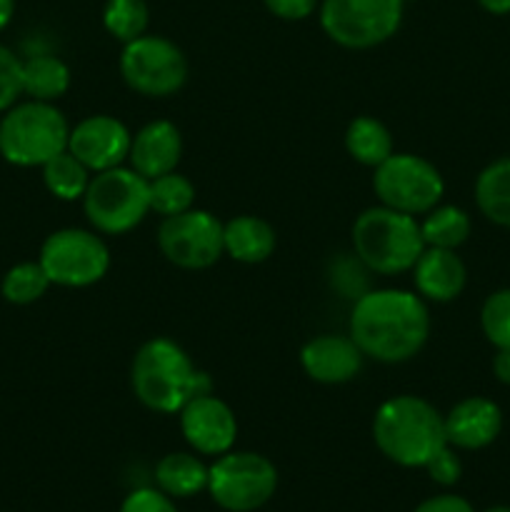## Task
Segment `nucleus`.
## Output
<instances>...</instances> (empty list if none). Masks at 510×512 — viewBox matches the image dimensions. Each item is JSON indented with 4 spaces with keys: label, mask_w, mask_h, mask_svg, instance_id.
I'll list each match as a JSON object with an SVG mask.
<instances>
[{
    "label": "nucleus",
    "mask_w": 510,
    "mask_h": 512,
    "mask_svg": "<svg viewBox=\"0 0 510 512\" xmlns=\"http://www.w3.org/2000/svg\"><path fill=\"white\" fill-rule=\"evenodd\" d=\"M470 215L458 205H435L420 220L425 248L458 250L470 238Z\"/></svg>",
    "instance_id": "b1692460"
},
{
    "label": "nucleus",
    "mask_w": 510,
    "mask_h": 512,
    "mask_svg": "<svg viewBox=\"0 0 510 512\" xmlns=\"http://www.w3.org/2000/svg\"><path fill=\"white\" fill-rule=\"evenodd\" d=\"M120 75L138 95L168 98L188 80V58L173 40L145 33L123 45Z\"/></svg>",
    "instance_id": "6e6552de"
},
{
    "label": "nucleus",
    "mask_w": 510,
    "mask_h": 512,
    "mask_svg": "<svg viewBox=\"0 0 510 512\" xmlns=\"http://www.w3.org/2000/svg\"><path fill=\"white\" fill-rule=\"evenodd\" d=\"M130 143L133 133L123 120L113 115H88L70 128L68 150L95 175L128 163Z\"/></svg>",
    "instance_id": "ddd939ff"
},
{
    "label": "nucleus",
    "mask_w": 510,
    "mask_h": 512,
    "mask_svg": "<svg viewBox=\"0 0 510 512\" xmlns=\"http://www.w3.org/2000/svg\"><path fill=\"white\" fill-rule=\"evenodd\" d=\"M38 263L53 285L88 288L108 275L110 250L95 230L63 228L43 240Z\"/></svg>",
    "instance_id": "1a4fd4ad"
},
{
    "label": "nucleus",
    "mask_w": 510,
    "mask_h": 512,
    "mask_svg": "<svg viewBox=\"0 0 510 512\" xmlns=\"http://www.w3.org/2000/svg\"><path fill=\"white\" fill-rule=\"evenodd\" d=\"M50 278L45 275L43 265L38 260H28V263H18L5 273L0 293L8 303L13 305H30L35 300L43 298L50 288Z\"/></svg>",
    "instance_id": "cd10ccee"
},
{
    "label": "nucleus",
    "mask_w": 510,
    "mask_h": 512,
    "mask_svg": "<svg viewBox=\"0 0 510 512\" xmlns=\"http://www.w3.org/2000/svg\"><path fill=\"white\" fill-rule=\"evenodd\" d=\"M90 178H93V173L70 150H63V153H58L43 165L45 188L53 198L65 200V203L83 200Z\"/></svg>",
    "instance_id": "393cba45"
},
{
    "label": "nucleus",
    "mask_w": 510,
    "mask_h": 512,
    "mask_svg": "<svg viewBox=\"0 0 510 512\" xmlns=\"http://www.w3.org/2000/svg\"><path fill=\"white\" fill-rule=\"evenodd\" d=\"M210 468L190 453H168L155 468V483L170 498H193L208 490Z\"/></svg>",
    "instance_id": "aec40b11"
},
{
    "label": "nucleus",
    "mask_w": 510,
    "mask_h": 512,
    "mask_svg": "<svg viewBox=\"0 0 510 512\" xmlns=\"http://www.w3.org/2000/svg\"><path fill=\"white\" fill-rule=\"evenodd\" d=\"M350 238L360 263L378 275L408 273L425 250L420 220L385 205L363 210Z\"/></svg>",
    "instance_id": "20e7f679"
},
{
    "label": "nucleus",
    "mask_w": 510,
    "mask_h": 512,
    "mask_svg": "<svg viewBox=\"0 0 510 512\" xmlns=\"http://www.w3.org/2000/svg\"><path fill=\"white\" fill-rule=\"evenodd\" d=\"M445 418V438L458 450H483L503 430V410L495 400L473 395L450 408Z\"/></svg>",
    "instance_id": "dca6fc26"
},
{
    "label": "nucleus",
    "mask_w": 510,
    "mask_h": 512,
    "mask_svg": "<svg viewBox=\"0 0 510 512\" xmlns=\"http://www.w3.org/2000/svg\"><path fill=\"white\" fill-rule=\"evenodd\" d=\"M425 470H428L430 480H435L438 485H455L460 480V475H463V463H460V458L455 455L453 445H445V448H440L438 453L433 455V458L425 463Z\"/></svg>",
    "instance_id": "7c9ffc66"
},
{
    "label": "nucleus",
    "mask_w": 510,
    "mask_h": 512,
    "mask_svg": "<svg viewBox=\"0 0 510 512\" xmlns=\"http://www.w3.org/2000/svg\"><path fill=\"white\" fill-rule=\"evenodd\" d=\"M190 208H195L193 180L180 175L178 170H170V173L150 180V213L170 218V215H180Z\"/></svg>",
    "instance_id": "a878e982"
},
{
    "label": "nucleus",
    "mask_w": 510,
    "mask_h": 512,
    "mask_svg": "<svg viewBox=\"0 0 510 512\" xmlns=\"http://www.w3.org/2000/svg\"><path fill=\"white\" fill-rule=\"evenodd\" d=\"M180 430L195 453L223 455L228 453L238 438V420L230 405L218 395L205 393L190 400L180 410Z\"/></svg>",
    "instance_id": "4468645a"
},
{
    "label": "nucleus",
    "mask_w": 510,
    "mask_h": 512,
    "mask_svg": "<svg viewBox=\"0 0 510 512\" xmlns=\"http://www.w3.org/2000/svg\"><path fill=\"white\" fill-rule=\"evenodd\" d=\"M405 0H320V28L340 48L383 45L403 23Z\"/></svg>",
    "instance_id": "0eeeda50"
},
{
    "label": "nucleus",
    "mask_w": 510,
    "mask_h": 512,
    "mask_svg": "<svg viewBox=\"0 0 510 512\" xmlns=\"http://www.w3.org/2000/svg\"><path fill=\"white\" fill-rule=\"evenodd\" d=\"M373 440L393 463L403 468H425V463L448 445L445 418L425 398L395 395L375 410Z\"/></svg>",
    "instance_id": "7ed1b4c3"
},
{
    "label": "nucleus",
    "mask_w": 510,
    "mask_h": 512,
    "mask_svg": "<svg viewBox=\"0 0 510 512\" xmlns=\"http://www.w3.org/2000/svg\"><path fill=\"white\" fill-rule=\"evenodd\" d=\"M180 158H183V135L178 125L170 120H153L133 135L128 165L143 178L153 180L178 168Z\"/></svg>",
    "instance_id": "f3484780"
},
{
    "label": "nucleus",
    "mask_w": 510,
    "mask_h": 512,
    "mask_svg": "<svg viewBox=\"0 0 510 512\" xmlns=\"http://www.w3.org/2000/svg\"><path fill=\"white\" fill-rule=\"evenodd\" d=\"M348 335L360 353L375 363H408L428 343V305L410 290H370L350 310Z\"/></svg>",
    "instance_id": "f257e3e1"
},
{
    "label": "nucleus",
    "mask_w": 510,
    "mask_h": 512,
    "mask_svg": "<svg viewBox=\"0 0 510 512\" xmlns=\"http://www.w3.org/2000/svg\"><path fill=\"white\" fill-rule=\"evenodd\" d=\"M130 385L140 403L160 415H175L193 398L213 393L210 378L195 368L190 355L170 338L140 345L130 365Z\"/></svg>",
    "instance_id": "f03ea898"
},
{
    "label": "nucleus",
    "mask_w": 510,
    "mask_h": 512,
    "mask_svg": "<svg viewBox=\"0 0 510 512\" xmlns=\"http://www.w3.org/2000/svg\"><path fill=\"white\" fill-rule=\"evenodd\" d=\"M480 328L495 350L510 348V288H500L485 298L480 308Z\"/></svg>",
    "instance_id": "c85d7f7f"
},
{
    "label": "nucleus",
    "mask_w": 510,
    "mask_h": 512,
    "mask_svg": "<svg viewBox=\"0 0 510 512\" xmlns=\"http://www.w3.org/2000/svg\"><path fill=\"white\" fill-rule=\"evenodd\" d=\"M70 88V68L58 55L40 53L23 60V95L40 103H55Z\"/></svg>",
    "instance_id": "5701e85b"
},
{
    "label": "nucleus",
    "mask_w": 510,
    "mask_h": 512,
    "mask_svg": "<svg viewBox=\"0 0 510 512\" xmlns=\"http://www.w3.org/2000/svg\"><path fill=\"white\" fill-rule=\"evenodd\" d=\"M275 245H278L275 228L258 215H238L223 223V248L238 263H265L275 253Z\"/></svg>",
    "instance_id": "6ab92c4d"
},
{
    "label": "nucleus",
    "mask_w": 510,
    "mask_h": 512,
    "mask_svg": "<svg viewBox=\"0 0 510 512\" xmlns=\"http://www.w3.org/2000/svg\"><path fill=\"white\" fill-rule=\"evenodd\" d=\"M365 355L350 335L325 333L308 340L300 350V365L315 383L343 385L358 378Z\"/></svg>",
    "instance_id": "2eb2a0df"
},
{
    "label": "nucleus",
    "mask_w": 510,
    "mask_h": 512,
    "mask_svg": "<svg viewBox=\"0 0 510 512\" xmlns=\"http://www.w3.org/2000/svg\"><path fill=\"white\" fill-rule=\"evenodd\" d=\"M493 375L498 383L510 385V348H500L493 358Z\"/></svg>",
    "instance_id": "f704fd0d"
},
{
    "label": "nucleus",
    "mask_w": 510,
    "mask_h": 512,
    "mask_svg": "<svg viewBox=\"0 0 510 512\" xmlns=\"http://www.w3.org/2000/svg\"><path fill=\"white\" fill-rule=\"evenodd\" d=\"M410 273L418 295L430 303H450L468 283V268L460 255L445 248H425Z\"/></svg>",
    "instance_id": "a211bd4d"
},
{
    "label": "nucleus",
    "mask_w": 510,
    "mask_h": 512,
    "mask_svg": "<svg viewBox=\"0 0 510 512\" xmlns=\"http://www.w3.org/2000/svg\"><path fill=\"white\" fill-rule=\"evenodd\" d=\"M150 10L145 0H105L103 25L118 43H130L148 33Z\"/></svg>",
    "instance_id": "bb28decb"
},
{
    "label": "nucleus",
    "mask_w": 510,
    "mask_h": 512,
    "mask_svg": "<svg viewBox=\"0 0 510 512\" xmlns=\"http://www.w3.org/2000/svg\"><path fill=\"white\" fill-rule=\"evenodd\" d=\"M278 488V470L265 455L223 453L210 465L208 493L228 512L263 508Z\"/></svg>",
    "instance_id": "9b49d317"
},
{
    "label": "nucleus",
    "mask_w": 510,
    "mask_h": 512,
    "mask_svg": "<svg viewBox=\"0 0 510 512\" xmlns=\"http://www.w3.org/2000/svg\"><path fill=\"white\" fill-rule=\"evenodd\" d=\"M345 150L355 163L375 170L395 153L393 135H390L388 125L380 123L378 118L360 115V118L350 120L348 130H345Z\"/></svg>",
    "instance_id": "412c9836"
},
{
    "label": "nucleus",
    "mask_w": 510,
    "mask_h": 512,
    "mask_svg": "<svg viewBox=\"0 0 510 512\" xmlns=\"http://www.w3.org/2000/svg\"><path fill=\"white\" fill-rule=\"evenodd\" d=\"M485 512H510L508 505H493V508H488Z\"/></svg>",
    "instance_id": "4c0bfd02"
},
{
    "label": "nucleus",
    "mask_w": 510,
    "mask_h": 512,
    "mask_svg": "<svg viewBox=\"0 0 510 512\" xmlns=\"http://www.w3.org/2000/svg\"><path fill=\"white\" fill-rule=\"evenodd\" d=\"M83 213L95 233H130L150 213V180L130 165L95 173L83 195Z\"/></svg>",
    "instance_id": "423d86ee"
},
{
    "label": "nucleus",
    "mask_w": 510,
    "mask_h": 512,
    "mask_svg": "<svg viewBox=\"0 0 510 512\" xmlns=\"http://www.w3.org/2000/svg\"><path fill=\"white\" fill-rule=\"evenodd\" d=\"M263 5L280 20H305L315 13L320 0H263Z\"/></svg>",
    "instance_id": "473e14b6"
},
{
    "label": "nucleus",
    "mask_w": 510,
    "mask_h": 512,
    "mask_svg": "<svg viewBox=\"0 0 510 512\" xmlns=\"http://www.w3.org/2000/svg\"><path fill=\"white\" fill-rule=\"evenodd\" d=\"M23 95V60L0 45V113L13 108Z\"/></svg>",
    "instance_id": "c756f323"
},
{
    "label": "nucleus",
    "mask_w": 510,
    "mask_h": 512,
    "mask_svg": "<svg viewBox=\"0 0 510 512\" xmlns=\"http://www.w3.org/2000/svg\"><path fill=\"white\" fill-rule=\"evenodd\" d=\"M15 13V0H0V33L8 28V23L13 20Z\"/></svg>",
    "instance_id": "e433bc0d"
},
{
    "label": "nucleus",
    "mask_w": 510,
    "mask_h": 512,
    "mask_svg": "<svg viewBox=\"0 0 510 512\" xmlns=\"http://www.w3.org/2000/svg\"><path fill=\"white\" fill-rule=\"evenodd\" d=\"M120 512H178L175 510L170 495H165L163 490L155 488H140L125 498V503L120 505Z\"/></svg>",
    "instance_id": "2f4dec72"
},
{
    "label": "nucleus",
    "mask_w": 510,
    "mask_h": 512,
    "mask_svg": "<svg viewBox=\"0 0 510 512\" xmlns=\"http://www.w3.org/2000/svg\"><path fill=\"white\" fill-rule=\"evenodd\" d=\"M373 190L380 205L418 218L440 205L445 183L430 160L413 153H393L375 168Z\"/></svg>",
    "instance_id": "9d476101"
},
{
    "label": "nucleus",
    "mask_w": 510,
    "mask_h": 512,
    "mask_svg": "<svg viewBox=\"0 0 510 512\" xmlns=\"http://www.w3.org/2000/svg\"><path fill=\"white\" fill-rule=\"evenodd\" d=\"M478 210L500 228H510V155L493 160L475 180Z\"/></svg>",
    "instance_id": "4be33fe9"
},
{
    "label": "nucleus",
    "mask_w": 510,
    "mask_h": 512,
    "mask_svg": "<svg viewBox=\"0 0 510 512\" xmlns=\"http://www.w3.org/2000/svg\"><path fill=\"white\" fill-rule=\"evenodd\" d=\"M70 125L55 103L25 100L0 118V155L18 168H43L68 150Z\"/></svg>",
    "instance_id": "39448f33"
},
{
    "label": "nucleus",
    "mask_w": 510,
    "mask_h": 512,
    "mask_svg": "<svg viewBox=\"0 0 510 512\" xmlns=\"http://www.w3.org/2000/svg\"><path fill=\"white\" fill-rule=\"evenodd\" d=\"M158 248L168 263L183 270H205L223 258V223L208 210L190 208L163 218Z\"/></svg>",
    "instance_id": "f8f14e48"
},
{
    "label": "nucleus",
    "mask_w": 510,
    "mask_h": 512,
    "mask_svg": "<svg viewBox=\"0 0 510 512\" xmlns=\"http://www.w3.org/2000/svg\"><path fill=\"white\" fill-rule=\"evenodd\" d=\"M413 512H475L473 505L460 495H435L420 503Z\"/></svg>",
    "instance_id": "72a5a7b5"
},
{
    "label": "nucleus",
    "mask_w": 510,
    "mask_h": 512,
    "mask_svg": "<svg viewBox=\"0 0 510 512\" xmlns=\"http://www.w3.org/2000/svg\"><path fill=\"white\" fill-rule=\"evenodd\" d=\"M405 3H413V0H405Z\"/></svg>",
    "instance_id": "58836bf2"
},
{
    "label": "nucleus",
    "mask_w": 510,
    "mask_h": 512,
    "mask_svg": "<svg viewBox=\"0 0 510 512\" xmlns=\"http://www.w3.org/2000/svg\"><path fill=\"white\" fill-rule=\"evenodd\" d=\"M478 5L490 15H510V0H478Z\"/></svg>",
    "instance_id": "c9c22d12"
}]
</instances>
